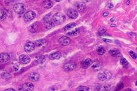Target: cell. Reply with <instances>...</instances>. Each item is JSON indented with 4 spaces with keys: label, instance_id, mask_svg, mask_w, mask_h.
Instances as JSON below:
<instances>
[{
    "label": "cell",
    "instance_id": "cell-1",
    "mask_svg": "<svg viewBox=\"0 0 137 91\" xmlns=\"http://www.w3.org/2000/svg\"><path fill=\"white\" fill-rule=\"evenodd\" d=\"M52 20H53V22L55 24H56L57 25H60L64 23V22L65 21L66 18L64 15L62 14V13H60V12H57V13L54 14L53 15Z\"/></svg>",
    "mask_w": 137,
    "mask_h": 91
},
{
    "label": "cell",
    "instance_id": "cell-2",
    "mask_svg": "<svg viewBox=\"0 0 137 91\" xmlns=\"http://www.w3.org/2000/svg\"><path fill=\"white\" fill-rule=\"evenodd\" d=\"M112 77V74L110 72L106 71L103 72L99 73L98 74V78L101 81H107L110 80Z\"/></svg>",
    "mask_w": 137,
    "mask_h": 91
},
{
    "label": "cell",
    "instance_id": "cell-3",
    "mask_svg": "<svg viewBox=\"0 0 137 91\" xmlns=\"http://www.w3.org/2000/svg\"><path fill=\"white\" fill-rule=\"evenodd\" d=\"M13 8L15 12L18 14H23L26 10L25 5L21 3H17L15 4Z\"/></svg>",
    "mask_w": 137,
    "mask_h": 91
},
{
    "label": "cell",
    "instance_id": "cell-4",
    "mask_svg": "<svg viewBox=\"0 0 137 91\" xmlns=\"http://www.w3.org/2000/svg\"><path fill=\"white\" fill-rule=\"evenodd\" d=\"M76 68V64L73 62H68L66 63L63 66L64 70L66 72L72 71Z\"/></svg>",
    "mask_w": 137,
    "mask_h": 91
},
{
    "label": "cell",
    "instance_id": "cell-5",
    "mask_svg": "<svg viewBox=\"0 0 137 91\" xmlns=\"http://www.w3.org/2000/svg\"><path fill=\"white\" fill-rule=\"evenodd\" d=\"M36 17V13L33 11H29L24 15V20L26 21H30Z\"/></svg>",
    "mask_w": 137,
    "mask_h": 91
},
{
    "label": "cell",
    "instance_id": "cell-6",
    "mask_svg": "<svg viewBox=\"0 0 137 91\" xmlns=\"http://www.w3.org/2000/svg\"><path fill=\"white\" fill-rule=\"evenodd\" d=\"M35 49V44L33 43L32 42H27L25 44V47H24V49L25 51L27 53L32 52Z\"/></svg>",
    "mask_w": 137,
    "mask_h": 91
},
{
    "label": "cell",
    "instance_id": "cell-7",
    "mask_svg": "<svg viewBox=\"0 0 137 91\" xmlns=\"http://www.w3.org/2000/svg\"><path fill=\"white\" fill-rule=\"evenodd\" d=\"M19 62L21 63V64H28L29 63H30V58L29 57V56L26 55H22L19 56Z\"/></svg>",
    "mask_w": 137,
    "mask_h": 91
},
{
    "label": "cell",
    "instance_id": "cell-8",
    "mask_svg": "<svg viewBox=\"0 0 137 91\" xmlns=\"http://www.w3.org/2000/svg\"><path fill=\"white\" fill-rule=\"evenodd\" d=\"M68 16L72 19H76L78 17V12L74 9H69L67 12Z\"/></svg>",
    "mask_w": 137,
    "mask_h": 91
},
{
    "label": "cell",
    "instance_id": "cell-9",
    "mask_svg": "<svg viewBox=\"0 0 137 91\" xmlns=\"http://www.w3.org/2000/svg\"><path fill=\"white\" fill-rule=\"evenodd\" d=\"M10 59V56L8 53H2L0 54V62L4 63L8 62Z\"/></svg>",
    "mask_w": 137,
    "mask_h": 91
},
{
    "label": "cell",
    "instance_id": "cell-10",
    "mask_svg": "<svg viewBox=\"0 0 137 91\" xmlns=\"http://www.w3.org/2000/svg\"><path fill=\"white\" fill-rule=\"evenodd\" d=\"M45 26L47 29L49 30V29L53 28L54 27V22H53L52 18L48 17L47 18L45 19Z\"/></svg>",
    "mask_w": 137,
    "mask_h": 91
},
{
    "label": "cell",
    "instance_id": "cell-11",
    "mask_svg": "<svg viewBox=\"0 0 137 91\" xmlns=\"http://www.w3.org/2000/svg\"><path fill=\"white\" fill-rule=\"evenodd\" d=\"M40 75L37 72H32L29 74V79L32 82H36L39 80Z\"/></svg>",
    "mask_w": 137,
    "mask_h": 91
},
{
    "label": "cell",
    "instance_id": "cell-12",
    "mask_svg": "<svg viewBox=\"0 0 137 91\" xmlns=\"http://www.w3.org/2000/svg\"><path fill=\"white\" fill-rule=\"evenodd\" d=\"M70 42V39L68 36H62L59 39V43L63 46H68Z\"/></svg>",
    "mask_w": 137,
    "mask_h": 91
},
{
    "label": "cell",
    "instance_id": "cell-13",
    "mask_svg": "<svg viewBox=\"0 0 137 91\" xmlns=\"http://www.w3.org/2000/svg\"><path fill=\"white\" fill-rule=\"evenodd\" d=\"M61 57H62V54L59 51L53 53L49 56V59L50 60H59Z\"/></svg>",
    "mask_w": 137,
    "mask_h": 91
},
{
    "label": "cell",
    "instance_id": "cell-14",
    "mask_svg": "<svg viewBox=\"0 0 137 91\" xmlns=\"http://www.w3.org/2000/svg\"><path fill=\"white\" fill-rule=\"evenodd\" d=\"M110 86L108 85H100L96 87V89L98 91H110Z\"/></svg>",
    "mask_w": 137,
    "mask_h": 91
},
{
    "label": "cell",
    "instance_id": "cell-15",
    "mask_svg": "<svg viewBox=\"0 0 137 91\" xmlns=\"http://www.w3.org/2000/svg\"><path fill=\"white\" fill-rule=\"evenodd\" d=\"M76 11H79V12H83L86 9H87V6H86L85 4L83 3V2H79V3L76 4Z\"/></svg>",
    "mask_w": 137,
    "mask_h": 91
},
{
    "label": "cell",
    "instance_id": "cell-16",
    "mask_svg": "<svg viewBox=\"0 0 137 91\" xmlns=\"http://www.w3.org/2000/svg\"><path fill=\"white\" fill-rule=\"evenodd\" d=\"M22 88L26 91H32L34 89V85L30 82L25 83L23 85Z\"/></svg>",
    "mask_w": 137,
    "mask_h": 91
},
{
    "label": "cell",
    "instance_id": "cell-17",
    "mask_svg": "<svg viewBox=\"0 0 137 91\" xmlns=\"http://www.w3.org/2000/svg\"><path fill=\"white\" fill-rule=\"evenodd\" d=\"M102 68V64L99 62H95L92 64V68L96 71H98Z\"/></svg>",
    "mask_w": 137,
    "mask_h": 91
},
{
    "label": "cell",
    "instance_id": "cell-18",
    "mask_svg": "<svg viewBox=\"0 0 137 91\" xmlns=\"http://www.w3.org/2000/svg\"><path fill=\"white\" fill-rule=\"evenodd\" d=\"M92 63V62L91 59H87L82 62V66L84 69H87L88 67H89Z\"/></svg>",
    "mask_w": 137,
    "mask_h": 91
},
{
    "label": "cell",
    "instance_id": "cell-19",
    "mask_svg": "<svg viewBox=\"0 0 137 91\" xmlns=\"http://www.w3.org/2000/svg\"><path fill=\"white\" fill-rule=\"evenodd\" d=\"M12 67L13 69V70H14L15 72H18L20 68L19 63L17 61H16V60L13 61L12 62Z\"/></svg>",
    "mask_w": 137,
    "mask_h": 91
},
{
    "label": "cell",
    "instance_id": "cell-20",
    "mask_svg": "<svg viewBox=\"0 0 137 91\" xmlns=\"http://www.w3.org/2000/svg\"><path fill=\"white\" fill-rule=\"evenodd\" d=\"M79 33V28H77L75 29V30H72L71 31H68L67 33V35L69 36H76Z\"/></svg>",
    "mask_w": 137,
    "mask_h": 91
},
{
    "label": "cell",
    "instance_id": "cell-21",
    "mask_svg": "<svg viewBox=\"0 0 137 91\" xmlns=\"http://www.w3.org/2000/svg\"><path fill=\"white\" fill-rule=\"evenodd\" d=\"M53 6V3L52 1H44L43 2V6L44 8H47V9H49L51 8Z\"/></svg>",
    "mask_w": 137,
    "mask_h": 91
},
{
    "label": "cell",
    "instance_id": "cell-22",
    "mask_svg": "<svg viewBox=\"0 0 137 91\" xmlns=\"http://www.w3.org/2000/svg\"><path fill=\"white\" fill-rule=\"evenodd\" d=\"M109 53L113 57H117L120 55V53L119 50H111L109 51Z\"/></svg>",
    "mask_w": 137,
    "mask_h": 91
},
{
    "label": "cell",
    "instance_id": "cell-23",
    "mask_svg": "<svg viewBox=\"0 0 137 91\" xmlns=\"http://www.w3.org/2000/svg\"><path fill=\"white\" fill-rule=\"evenodd\" d=\"M45 60V58L44 56H39L38 57L36 58V62L38 64L44 63Z\"/></svg>",
    "mask_w": 137,
    "mask_h": 91
},
{
    "label": "cell",
    "instance_id": "cell-24",
    "mask_svg": "<svg viewBox=\"0 0 137 91\" xmlns=\"http://www.w3.org/2000/svg\"><path fill=\"white\" fill-rule=\"evenodd\" d=\"M7 17L6 12L2 9H0V21H3Z\"/></svg>",
    "mask_w": 137,
    "mask_h": 91
},
{
    "label": "cell",
    "instance_id": "cell-25",
    "mask_svg": "<svg viewBox=\"0 0 137 91\" xmlns=\"http://www.w3.org/2000/svg\"><path fill=\"white\" fill-rule=\"evenodd\" d=\"M76 24L75 23H70L68 24L65 27H64V30L66 31H68L70 30H72V28H73L74 27H75L76 26Z\"/></svg>",
    "mask_w": 137,
    "mask_h": 91
},
{
    "label": "cell",
    "instance_id": "cell-26",
    "mask_svg": "<svg viewBox=\"0 0 137 91\" xmlns=\"http://www.w3.org/2000/svg\"><path fill=\"white\" fill-rule=\"evenodd\" d=\"M46 43V40H44V39H39L38 40H36V41H35V46H38V47H40L41 46L44 45V44Z\"/></svg>",
    "mask_w": 137,
    "mask_h": 91
},
{
    "label": "cell",
    "instance_id": "cell-27",
    "mask_svg": "<svg viewBox=\"0 0 137 91\" xmlns=\"http://www.w3.org/2000/svg\"><path fill=\"white\" fill-rule=\"evenodd\" d=\"M97 51L99 55H103L106 53V50L103 47H98L97 49Z\"/></svg>",
    "mask_w": 137,
    "mask_h": 91
},
{
    "label": "cell",
    "instance_id": "cell-28",
    "mask_svg": "<svg viewBox=\"0 0 137 91\" xmlns=\"http://www.w3.org/2000/svg\"><path fill=\"white\" fill-rule=\"evenodd\" d=\"M120 64H122V65L123 66V67H127L128 65H129V63H128V62L127 61V60H126V59H125V58L122 57L121 58V59H120Z\"/></svg>",
    "mask_w": 137,
    "mask_h": 91
},
{
    "label": "cell",
    "instance_id": "cell-29",
    "mask_svg": "<svg viewBox=\"0 0 137 91\" xmlns=\"http://www.w3.org/2000/svg\"><path fill=\"white\" fill-rule=\"evenodd\" d=\"M37 29H38V25H36V23L34 24H32V26H30L29 27V30L33 33L35 32V31L37 30Z\"/></svg>",
    "mask_w": 137,
    "mask_h": 91
},
{
    "label": "cell",
    "instance_id": "cell-30",
    "mask_svg": "<svg viewBox=\"0 0 137 91\" xmlns=\"http://www.w3.org/2000/svg\"><path fill=\"white\" fill-rule=\"evenodd\" d=\"M77 90L78 91H89V89L88 87L85 86H79Z\"/></svg>",
    "mask_w": 137,
    "mask_h": 91
},
{
    "label": "cell",
    "instance_id": "cell-31",
    "mask_svg": "<svg viewBox=\"0 0 137 91\" xmlns=\"http://www.w3.org/2000/svg\"><path fill=\"white\" fill-rule=\"evenodd\" d=\"M129 55L130 56L132 57L133 58V59H137V54L135 53L134 51H130L129 52Z\"/></svg>",
    "mask_w": 137,
    "mask_h": 91
},
{
    "label": "cell",
    "instance_id": "cell-32",
    "mask_svg": "<svg viewBox=\"0 0 137 91\" xmlns=\"http://www.w3.org/2000/svg\"><path fill=\"white\" fill-rule=\"evenodd\" d=\"M103 41H105V42H109V43H111V40H110V39H103Z\"/></svg>",
    "mask_w": 137,
    "mask_h": 91
},
{
    "label": "cell",
    "instance_id": "cell-33",
    "mask_svg": "<svg viewBox=\"0 0 137 91\" xmlns=\"http://www.w3.org/2000/svg\"><path fill=\"white\" fill-rule=\"evenodd\" d=\"M5 91H15L14 89H12V88H10V89H6V90Z\"/></svg>",
    "mask_w": 137,
    "mask_h": 91
},
{
    "label": "cell",
    "instance_id": "cell-34",
    "mask_svg": "<svg viewBox=\"0 0 137 91\" xmlns=\"http://www.w3.org/2000/svg\"><path fill=\"white\" fill-rule=\"evenodd\" d=\"M108 15H109V13L107 12H104V13H103V16L104 17H106V16H107Z\"/></svg>",
    "mask_w": 137,
    "mask_h": 91
},
{
    "label": "cell",
    "instance_id": "cell-35",
    "mask_svg": "<svg viewBox=\"0 0 137 91\" xmlns=\"http://www.w3.org/2000/svg\"><path fill=\"white\" fill-rule=\"evenodd\" d=\"M109 8H112L113 7V5L112 4H109Z\"/></svg>",
    "mask_w": 137,
    "mask_h": 91
},
{
    "label": "cell",
    "instance_id": "cell-36",
    "mask_svg": "<svg viewBox=\"0 0 137 91\" xmlns=\"http://www.w3.org/2000/svg\"><path fill=\"white\" fill-rule=\"evenodd\" d=\"M17 91H25V89H23L22 88H20V89H19V90Z\"/></svg>",
    "mask_w": 137,
    "mask_h": 91
},
{
    "label": "cell",
    "instance_id": "cell-37",
    "mask_svg": "<svg viewBox=\"0 0 137 91\" xmlns=\"http://www.w3.org/2000/svg\"><path fill=\"white\" fill-rule=\"evenodd\" d=\"M115 21V18H113L111 19V21Z\"/></svg>",
    "mask_w": 137,
    "mask_h": 91
},
{
    "label": "cell",
    "instance_id": "cell-38",
    "mask_svg": "<svg viewBox=\"0 0 137 91\" xmlns=\"http://www.w3.org/2000/svg\"><path fill=\"white\" fill-rule=\"evenodd\" d=\"M111 26H112V27H114V26H115V27H116V24H111Z\"/></svg>",
    "mask_w": 137,
    "mask_h": 91
},
{
    "label": "cell",
    "instance_id": "cell-39",
    "mask_svg": "<svg viewBox=\"0 0 137 91\" xmlns=\"http://www.w3.org/2000/svg\"><path fill=\"white\" fill-rule=\"evenodd\" d=\"M129 4V1H128V2H127V4Z\"/></svg>",
    "mask_w": 137,
    "mask_h": 91
},
{
    "label": "cell",
    "instance_id": "cell-40",
    "mask_svg": "<svg viewBox=\"0 0 137 91\" xmlns=\"http://www.w3.org/2000/svg\"><path fill=\"white\" fill-rule=\"evenodd\" d=\"M66 91V90H63V91Z\"/></svg>",
    "mask_w": 137,
    "mask_h": 91
}]
</instances>
